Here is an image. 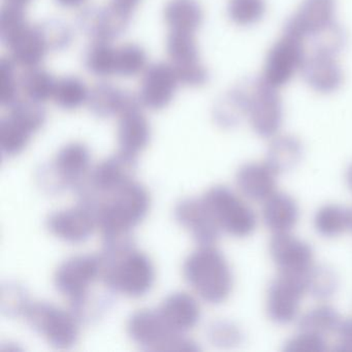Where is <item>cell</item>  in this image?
Returning a JSON list of instances; mask_svg holds the SVG:
<instances>
[{
  "instance_id": "6da1fadb",
  "label": "cell",
  "mask_w": 352,
  "mask_h": 352,
  "mask_svg": "<svg viewBox=\"0 0 352 352\" xmlns=\"http://www.w3.org/2000/svg\"><path fill=\"white\" fill-rule=\"evenodd\" d=\"M98 195L100 201L87 208L94 214L96 226L109 242L122 240L131 228L145 218L151 203L146 187L133 180Z\"/></svg>"
},
{
  "instance_id": "7a4b0ae2",
  "label": "cell",
  "mask_w": 352,
  "mask_h": 352,
  "mask_svg": "<svg viewBox=\"0 0 352 352\" xmlns=\"http://www.w3.org/2000/svg\"><path fill=\"white\" fill-rule=\"evenodd\" d=\"M107 256L100 258V276L104 283L131 298H140L153 285L155 272L147 255L129 246L121 245V240L113 241Z\"/></svg>"
},
{
  "instance_id": "3957f363",
  "label": "cell",
  "mask_w": 352,
  "mask_h": 352,
  "mask_svg": "<svg viewBox=\"0 0 352 352\" xmlns=\"http://www.w3.org/2000/svg\"><path fill=\"white\" fill-rule=\"evenodd\" d=\"M187 283L199 298L218 305L230 298L234 288V276L224 255L213 245L199 247L183 265Z\"/></svg>"
},
{
  "instance_id": "277c9868",
  "label": "cell",
  "mask_w": 352,
  "mask_h": 352,
  "mask_svg": "<svg viewBox=\"0 0 352 352\" xmlns=\"http://www.w3.org/2000/svg\"><path fill=\"white\" fill-rule=\"evenodd\" d=\"M201 199L220 230L230 236L246 238L256 228L254 211L228 187H212Z\"/></svg>"
},
{
  "instance_id": "5b68a950",
  "label": "cell",
  "mask_w": 352,
  "mask_h": 352,
  "mask_svg": "<svg viewBox=\"0 0 352 352\" xmlns=\"http://www.w3.org/2000/svg\"><path fill=\"white\" fill-rule=\"evenodd\" d=\"M129 337L142 347L153 351H197L195 343L170 329L158 311L140 310L127 322Z\"/></svg>"
},
{
  "instance_id": "8992f818",
  "label": "cell",
  "mask_w": 352,
  "mask_h": 352,
  "mask_svg": "<svg viewBox=\"0 0 352 352\" xmlns=\"http://www.w3.org/2000/svg\"><path fill=\"white\" fill-rule=\"evenodd\" d=\"M22 314L54 347L67 349L77 342L79 327L72 313L48 302H28Z\"/></svg>"
},
{
  "instance_id": "52a82bcc",
  "label": "cell",
  "mask_w": 352,
  "mask_h": 352,
  "mask_svg": "<svg viewBox=\"0 0 352 352\" xmlns=\"http://www.w3.org/2000/svg\"><path fill=\"white\" fill-rule=\"evenodd\" d=\"M305 38L294 32L283 30L281 38L267 53L263 79L273 87L287 85L306 61Z\"/></svg>"
},
{
  "instance_id": "ba28073f",
  "label": "cell",
  "mask_w": 352,
  "mask_h": 352,
  "mask_svg": "<svg viewBox=\"0 0 352 352\" xmlns=\"http://www.w3.org/2000/svg\"><path fill=\"white\" fill-rule=\"evenodd\" d=\"M249 94L248 118L253 131L263 138L278 135L283 122V106L277 88L263 78L246 80Z\"/></svg>"
},
{
  "instance_id": "9c48e42d",
  "label": "cell",
  "mask_w": 352,
  "mask_h": 352,
  "mask_svg": "<svg viewBox=\"0 0 352 352\" xmlns=\"http://www.w3.org/2000/svg\"><path fill=\"white\" fill-rule=\"evenodd\" d=\"M102 261L91 255H77L63 261L54 274L56 289L76 306L85 302L91 284L100 276Z\"/></svg>"
},
{
  "instance_id": "30bf717a",
  "label": "cell",
  "mask_w": 352,
  "mask_h": 352,
  "mask_svg": "<svg viewBox=\"0 0 352 352\" xmlns=\"http://www.w3.org/2000/svg\"><path fill=\"white\" fill-rule=\"evenodd\" d=\"M305 277L280 273L271 282L267 288L265 310L274 322L286 324L298 317L300 302L307 294Z\"/></svg>"
},
{
  "instance_id": "8fae6325",
  "label": "cell",
  "mask_w": 352,
  "mask_h": 352,
  "mask_svg": "<svg viewBox=\"0 0 352 352\" xmlns=\"http://www.w3.org/2000/svg\"><path fill=\"white\" fill-rule=\"evenodd\" d=\"M129 14L110 3L82 10L77 16L80 30L92 42H112L122 36L129 23Z\"/></svg>"
},
{
  "instance_id": "7c38bea8",
  "label": "cell",
  "mask_w": 352,
  "mask_h": 352,
  "mask_svg": "<svg viewBox=\"0 0 352 352\" xmlns=\"http://www.w3.org/2000/svg\"><path fill=\"white\" fill-rule=\"evenodd\" d=\"M269 249L272 261L280 273L305 277L314 267L312 247L290 232L274 234Z\"/></svg>"
},
{
  "instance_id": "4fadbf2b",
  "label": "cell",
  "mask_w": 352,
  "mask_h": 352,
  "mask_svg": "<svg viewBox=\"0 0 352 352\" xmlns=\"http://www.w3.org/2000/svg\"><path fill=\"white\" fill-rule=\"evenodd\" d=\"M179 84L170 63H154L143 74L138 100L142 106L150 110H162L172 102Z\"/></svg>"
},
{
  "instance_id": "5bb4252c",
  "label": "cell",
  "mask_w": 352,
  "mask_h": 352,
  "mask_svg": "<svg viewBox=\"0 0 352 352\" xmlns=\"http://www.w3.org/2000/svg\"><path fill=\"white\" fill-rule=\"evenodd\" d=\"M175 218L201 246L214 245L219 238L221 230L201 199L179 203L175 208Z\"/></svg>"
},
{
  "instance_id": "9a60e30c",
  "label": "cell",
  "mask_w": 352,
  "mask_h": 352,
  "mask_svg": "<svg viewBox=\"0 0 352 352\" xmlns=\"http://www.w3.org/2000/svg\"><path fill=\"white\" fill-rule=\"evenodd\" d=\"M336 0H302L296 13L286 22L284 30L306 40L335 22Z\"/></svg>"
},
{
  "instance_id": "2e32d148",
  "label": "cell",
  "mask_w": 352,
  "mask_h": 352,
  "mask_svg": "<svg viewBox=\"0 0 352 352\" xmlns=\"http://www.w3.org/2000/svg\"><path fill=\"white\" fill-rule=\"evenodd\" d=\"M46 226L53 236L69 243L87 240L96 223L94 214L87 207L61 210L49 215Z\"/></svg>"
},
{
  "instance_id": "e0dca14e",
  "label": "cell",
  "mask_w": 352,
  "mask_h": 352,
  "mask_svg": "<svg viewBox=\"0 0 352 352\" xmlns=\"http://www.w3.org/2000/svg\"><path fill=\"white\" fill-rule=\"evenodd\" d=\"M135 162V156L119 151L116 155L98 164L88 178L92 192H109L133 180Z\"/></svg>"
},
{
  "instance_id": "ac0fdd59",
  "label": "cell",
  "mask_w": 352,
  "mask_h": 352,
  "mask_svg": "<svg viewBox=\"0 0 352 352\" xmlns=\"http://www.w3.org/2000/svg\"><path fill=\"white\" fill-rule=\"evenodd\" d=\"M140 104L126 109L118 116L119 151L135 157L147 147L151 137L149 121L140 109Z\"/></svg>"
},
{
  "instance_id": "d6986e66",
  "label": "cell",
  "mask_w": 352,
  "mask_h": 352,
  "mask_svg": "<svg viewBox=\"0 0 352 352\" xmlns=\"http://www.w3.org/2000/svg\"><path fill=\"white\" fill-rule=\"evenodd\" d=\"M277 176L265 162H249L236 172V186L247 199L263 203L276 192Z\"/></svg>"
},
{
  "instance_id": "ffe728a7",
  "label": "cell",
  "mask_w": 352,
  "mask_h": 352,
  "mask_svg": "<svg viewBox=\"0 0 352 352\" xmlns=\"http://www.w3.org/2000/svg\"><path fill=\"white\" fill-rule=\"evenodd\" d=\"M302 77L314 91L322 94L337 91L344 81L343 72L335 56L312 53L302 69Z\"/></svg>"
},
{
  "instance_id": "44dd1931",
  "label": "cell",
  "mask_w": 352,
  "mask_h": 352,
  "mask_svg": "<svg viewBox=\"0 0 352 352\" xmlns=\"http://www.w3.org/2000/svg\"><path fill=\"white\" fill-rule=\"evenodd\" d=\"M8 47L12 61L25 69L40 67L47 53L50 52L41 26L30 24Z\"/></svg>"
},
{
  "instance_id": "7402d4cb",
  "label": "cell",
  "mask_w": 352,
  "mask_h": 352,
  "mask_svg": "<svg viewBox=\"0 0 352 352\" xmlns=\"http://www.w3.org/2000/svg\"><path fill=\"white\" fill-rule=\"evenodd\" d=\"M157 311L164 322L180 333L195 327L201 317L199 302L186 292L170 294L162 302Z\"/></svg>"
},
{
  "instance_id": "603a6c76",
  "label": "cell",
  "mask_w": 352,
  "mask_h": 352,
  "mask_svg": "<svg viewBox=\"0 0 352 352\" xmlns=\"http://www.w3.org/2000/svg\"><path fill=\"white\" fill-rule=\"evenodd\" d=\"M263 223L275 234H287L296 228L300 218V208L294 197L276 191L263 201Z\"/></svg>"
},
{
  "instance_id": "cb8c5ba5",
  "label": "cell",
  "mask_w": 352,
  "mask_h": 352,
  "mask_svg": "<svg viewBox=\"0 0 352 352\" xmlns=\"http://www.w3.org/2000/svg\"><path fill=\"white\" fill-rule=\"evenodd\" d=\"M90 111L100 118L119 116L126 109L140 104L129 92L111 83H100L89 90L87 100Z\"/></svg>"
},
{
  "instance_id": "d4e9b609",
  "label": "cell",
  "mask_w": 352,
  "mask_h": 352,
  "mask_svg": "<svg viewBox=\"0 0 352 352\" xmlns=\"http://www.w3.org/2000/svg\"><path fill=\"white\" fill-rule=\"evenodd\" d=\"M89 162L88 148L84 144L75 142L59 150L53 160L51 170L63 186L75 184L87 173Z\"/></svg>"
},
{
  "instance_id": "484cf974",
  "label": "cell",
  "mask_w": 352,
  "mask_h": 352,
  "mask_svg": "<svg viewBox=\"0 0 352 352\" xmlns=\"http://www.w3.org/2000/svg\"><path fill=\"white\" fill-rule=\"evenodd\" d=\"M249 94L246 81L221 96L213 109L215 122L222 129H232L248 116Z\"/></svg>"
},
{
  "instance_id": "4316f807",
  "label": "cell",
  "mask_w": 352,
  "mask_h": 352,
  "mask_svg": "<svg viewBox=\"0 0 352 352\" xmlns=\"http://www.w3.org/2000/svg\"><path fill=\"white\" fill-rule=\"evenodd\" d=\"M164 19L170 32L195 34L204 22V9L199 0H168Z\"/></svg>"
},
{
  "instance_id": "83f0119b",
  "label": "cell",
  "mask_w": 352,
  "mask_h": 352,
  "mask_svg": "<svg viewBox=\"0 0 352 352\" xmlns=\"http://www.w3.org/2000/svg\"><path fill=\"white\" fill-rule=\"evenodd\" d=\"M302 142L292 135H275L267 148L265 162L277 173L292 170L302 160Z\"/></svg>"
},
{
  "instance_id": "f1b7e54d",
  "label": "cell",
  "mask_w": 352,
  "mask_h": 352,
  "mask_svg": "<svg viewBox=\"0 0 352 352\" xmlns=\"http://www.w3.org/2000/svg\"><path fill=\"white\" fill-rule=\"evenodd\" d=\"M166 54L175 72L201 65L195 34L170 32L166 40Z\"/></svg>"
},
{
  "instance_id": "f546056e",
  "label": "cell",
  "mask_w": 352,
  "mask_h": 352,
  "mask_svg": "<svg viewBox=\"0 0 352 352\" xmlns=\"http://www.w3.org/2000/svg\"><path fill=\"white\" fill-rule=\"evenodd\" d=\"M352 210L338 205H324L316 212L315 230L321 236L333 238L351 230Z\"/></svg>"
},
{
  "instance_id": "4dcf8cb0",
  "label": "cell",
  "mask_w": 352,
  "mask_h": 352,
  "mask_svg": "<svg viewBox=\"0 0 352 352\" xmlns=\"http://www.w3.org/2000/svg\"><path fill=\"white\" fill-rule=\"evenodd\" d=\"M56 80L42 67L26 69L19 79V88L28 100L42 102L52 98Z\"/></svg>"
},
{
  "instance_id": "1f68e13d",
  "label": "cell",
  "mask_w": 352,
  "mask_h": 352,
  "mask_svg": "<svg viewBox=\"0 0 352 352\" xmlns=\"http://www.w3.org/2000/svg\"><path fill=\"white\" fill-rule=\"evenodd\" d=\"M89 90L85 83L77 77H65L56 80L52 98L63 110H76L86 104Z\"/></svg>"
},
{
  "instance_id": "d6a6232c",
  "label": "cell",
  "mask_w": 352,
  "mask_h": 352,
  "mask_svg": "<svg viewBox=\"0 0 352 352\" xmlns=\"http://www.w3.org/2000/svg\"><path fill=\"white\" fill-rule=\"evenodd\" d=\"M86 69L96 77H110L116 74V48L110 43L92 42L84 57Z\"/></svg>"
},
{
  "instance_id": "836d02e7",
  "label": "cell",
  "mask_w": 352,
  "mask_h": 352,
  "mask_svg": "<svg viewBox=\"0 0 352 352\" xmlns=\"http://www.w3.org/2000/svg\"><path fill=\"white\" fill-rule=\"evenodd\" d=\"M340 322L341 318L337 311L329 305L321 304L302 315L300 329L324 337L327 333H336Z\"/></svg>"
},
{
  "instance_id": "e575fe53",
  "label": "cell",
  "mask_w": 352,
  "mask_h": 352,
  "mask_svg": "<svg viewBox=\"0 0 352 352\" xmlns=\"http://www.w3.org/2000/svg\"><path fill=\"white\" fill-rule=\"evenodd\" d=\"M148 69L145 49L135 43H127L116 48V75L137 77Z\"/></svg>"
},
{
  "instance_id": "d590c367",
  "label": "cell",
  "mask_w": 352,
  "mask_h": 352,
  "mask_svg": "<svg viewBox=\"0 0 352 352\" xmlns=\"http://www.w3.org/2000/svg\"><path fill=\"white\" fill-rule=\"evenodd\" d=\"M307 292L318 300H327L337 292L339 278L327 265L313 267L305 277Z\"/></svg>"
},
{
  "instance_id": "8d00e7d4",
  "label": "cell",
  "mask_w": 352,
  "mask_h": 352,
  "mask_svg": "<svg viewBox=\"0 0 352 352\" xmlns=\"http://www.w3.org/2000/svg\"><path fill=\"white\" fill-rule=\"evenodd\" d=\"M9 118L23 127L28 133H34L42 129L46 121V112L40 102L34 100H16L10 106Z\"/></svg>"
},
{
  "instance_id": "74e56055",
  "label": "cell",
  "mask_w": 352,
  "mask_h": 352,
  "mask_svg": "<svg viewBox=\"0 0 352 352\" xmlns=\"http://www.w3.org/2000/svg\"><path fill=\"white\" fill-rule=\"evenodd\" d=\"M313 52L337 56L347 44V34L337 22H333L320 32L311 36Z\"/></svg>"
},
{
  "instance_id": "f35d334b",
  "label": "cell",
  "mask_w": 352,
  "mask_h": 352,
  "mask_svg": "<svg viewBox=\"0 0 352 352\" xmlns=\"http://www.w3.org/2000/svg\"><path fill=\"white\" fill-rule=\"evenodd\" d=\"M267 12L265 0H230L228 15L230 21L239 26L258 23Z\"/></svg>"
},
{
  "instance_id": "ab89813d",
  "label": "cell",
  "mask_w": 352,
  "mask_h": 352,
  "mask_svg": "<svg viewBox=\"0 0 352 352\" xmlns=\"http://www.w3.org/2000/svg\"><path fill=\"white\" fill-rule=\"evenodd\" d=\"M30 137L32 133L9 117L0 123V148L7 155L21 153L30 143Z\"/></svg>"
},
{
  "instance_id": "60d3db41",
  "label": "cell",
  "mask_w": 352,
  "mask_h": 352,
  "mask_svg": "<svg viewBox=\"0 0 352 352\" xmlns=\"http://www.w3.org/2000/svg\"><path fill=\"white\" fill-rule=\"evenodd\" d=\"M28 25L24 9L13 6H3L0 14V36L3 44L9 46Z\"/></svg>"
},
{
  "instance_id": "b9f144b4",
  "label": "cell",
  "mask_w": 352,
  "mask_h": 352,
  "mask_svg": "<svg viewBox=\"0 0 352 352\" xmlns=\"http://www.w3.org/2000/svg\"><path fill=\"white\" fill-rule=\"evenodd\" d=\"M208 337L218 347L230 348L243 341V333L236 323L228 320L214 321L208 329Z\"/></svg>"
},
{
  "instance_id": "7bdbcfd3",
  "label": "cell",
  "mask_w": 352,
  "mask_h": 352,
  "mask_svg": "<svg viewBox=\"0 0 352 352\" xmlns=\"http://www.w3.org/2000/svg\"><path fill=\"white\" fill-rule=\"evenodd\" d=\"M50 51H60L67 48L73 42L71 28L60 20H48L40 24Z\"/></svg>"
},
{
  "instance_id": "ee69618b",
  "label": "cell",
  "mask_w": 352,
  "mask_h": 352,
  "mask_svg": "<svg viewBox=\"0 0 352 352\" xmlns=\"http://www.w3.org/2000/svg\"><path fill=\"white\" fill-rule=\"evenodd\" d=\"M15 63L11 58H3L0 61V104L11 106L17 100L19 82L14 73Z\"/></svg>"
},
{
  "instance_id": "f6af8a7d",
  "label": "cell",
  "mask_w": 352,
  "mask_h": 352,
  "mask_svg": "<svg viewBox=\"0 0 352 352\" xmlns=\"http://www.w3.org/2000/svg\"><path fill=\"white\" fill-rule=\"evenodd\" d=\"M325 350L327 342L323 336L304 331L290 338L284 345L286 352H322Z\"/></svg>"
},
{
  "instance_id": "bcb514c9",
  "label": "cell",
  "mask_w": 352,
  "mask_h": 352,
  "mask_svg": "<svg viewBox=\"0 0 352 352\" xmlns=\"http://www.w3.org/2000/svg\"><path fill=\"white\" fill-rule=\"evenodd\" d=\"M337 349L352 352V318L341 320L337 331Z\"/></svg>"
},
{
  "instance_id": "7dc6e473",
  "label": "cell",
  "mask_w": 352,
  "mask_h": 352,
  "mask_svg": "<svg viewBox=\"0 0 352 352\" xmlns=\"http://www.w3.org/2000/svg\"><path fill=\"white\" fill-rule=\"evenodd\" d=\"M142 0H111V3L121 11L131 15L133 11L139 7Z\"/></svg>"
},
{
  "instance_id": "c3c4849f",
  "label": "cell",
  "mask_w": 352,
  "mask_h": 352,
  "mask_svg": "<svg viewBox=\"0 0 352 352\" xmlns=\"http://www.w3.org/2000/svg\"><path fill=\"white\" fill-rule=\"evenodd\" d=\"M60 7L67 8V9H74L83 6L87 0H55Z\"/></svg>"
},
{
  "instance_id": "681fc988",
  "label": "cell",
  "mask_w": 352,
  "mask_h": 352,
  "mask_svg": "<svg viewBox=\"0 0 352 352\" xmlns=\"http://www.w3.org/2000/svg\"><path fill=\"white\" fill-rule=\"evenodd\" d=\"M6 5L13 6L25 10V8L32 3V0H5Z\"/></svg>"
},
{
  "instance_id": "f907efd6",
  "label": "cell",
  "mask_w": 352,
  "mask_h": 352,
  "mask_svg": "<svg viewBox=\"0 0 352 352\" xmlns=\"http://www.w3.org/2000/svg\"><path fill=\"white\" fill-rule=\"evenodd\" d=\"M346 181H347L348 186H349L350 189L352 190V164H350L347 173H346Z\"/></svg>"
},
{
  "instance_id": "816d5d0a",
  "label": "cell",
  "mask_w": 352,
  "mask_h": 352,
  "mask_svg": "<svg viewBox=\"0 0 352 352\" xmlns=\"http://www.w3.org/2000/svg\"><path fill=\"white\" fill-rule=\"evenodd\" d=\"M351 230H352V221H351Z\"/></svg>"
}]
</instances>
